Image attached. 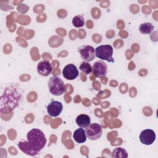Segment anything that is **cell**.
<instances>
[{
    "label": "cell",
    "mask_w": 158,
    "mask_h": 158,
    "mask_svg": "<svg viewBox=\"0 0 158 158\" xmlns=\"http://www.w3.org/2000/svg\"><path fill=\"white\" fill-rule=\"evenodd\" d=\"M154 29V25L150 22H146L140 24L139 27V31L144 35H149L151 33Z\"/></svg>",
    "instance_id": "obj_15"
},
{
    "label": "cell",
    "mask_w": 158,
    "mask_h": 158,
    "mask_svg": "<svg viewBox=\"0 0 158 158\" xmlns=\"http://www.w3.org/2000/svg\"><path fill=\"white\" fill-rule=\"evenodd\" d=\"M52 71V64L48 60H40L37 65V72L41 76L47 77L51 73Z\"/></svg>",
    "instance_id": "obj_11"
},
{
    "label": "cell",
    "mask_w": 158,
    "mask_h": 158,
    "mask_svg": "<svg viewBox=\"0 0 158 158\" xmlns=\"http://www.w3.org/2000/svg\"><path fill=\"white\" fill-rule=\"evenodd\" d=\"M112 158H127L128 157L127 151L123 148H116L112 152Z\"/></svg>",
    "instance_id": "obj_16"
},
{
    "label": "cell",
    "mask_w": 158,
    "mask_h": 158,
    "mask_svg": "<svg viewBox=\"0 0 158 158\" xmlns=\"http://www.w3.org/2000/svg\"><path fill=\"white\" fill-rule=\"evenodd\" d=\"M72 24L77 28L83 27L85 25L84 17L81 15H75L72 19Z\"/></svg>",
    "instance_id": "obj_18"
},
{
    "label": "cell",
    "mask_w": 158,
    "mask_h": 158,
    "mask_svg": "<svg viewBox=\"0 0 158 158\" xmlns=\"http://www.w3.org/2000/svg\"><path fill=\"white\" fill-rule=\"evenodd\" d=\"M86 138L90 140H96L101 138L102 134V127L97 123H90L85 128Z\"/></svg>",
    "instance_id": "obj_5"
},
{
    "label": "cell",
    "mask_w": 158,
    "mask_h": 158,
    "mask_svg": "<svg viewBox=\"0 0 158 158\" xmlns=\"http://www.w3.org/2000/svg\"><path fill=\"white\" fill-rule=\"evenodd\" d=\"M78 52L81 58L85 62H91L96 57L95 49L90 45H83L80 46L78 48Z\"/></svg>",
    "instance_id": "obj_6"
},
{
    "label": "cell",
    "mask_w": 158,
    "mask_h": 158,
    "mask_svg": "<svg viewBox=\"0 0 158 158\" xmlns=\"http://www.w3.org/2000/svg\"><path fill=\"white\" fill-rule=\"evenodd\" d=\"M27 141L38 151L43 149L46 143L44 133L38 128H33L27 135Z\"/></svg>",
    "instance_id": "obj_2"
},
{
    "label": "cell",
    "mask_w": 158,
    "mask_h": 158,
    "mask_svg": "<svg viewBox=\"0 0 158 158\" xmlns=\"http://www.w3.org/2000/svg\"><path fill=\"white\" fill-rule=\"evenodd\" d=\"M75 122L80 128H86L91 123V119L89 116L86 114H80L77 117Z\"/></svg>",
    "instance_id": "obj_13"
},
{
    "label": "cell",
    "mask_w": 158,
    "mask_h": 158,
    "mask_svg": "<svg viewBox=\"0 0 158 158\" xmlns=\"http://www.w3.org/2000/svg\"><path fill=\"white\" fill-rule=\"evenodd\" d=\"M79 69L85 75H89L92 72V66L87 62H83L79 67Z\"/></svg>",
    "instance_id": "obj_17"
},
{
    "label": "cell",
    "mask_w": 158,
    "mask_h": 158,
    "mask_svg": "<svg viewBox=\"0 0 158 158\" xmlns=\"http://www.w3.org/2000/svg\"><path fill=\"white\" fill-rule=\"evenodd\" d=\"M139 140L145 145H151L156 140V133L151 129L143 130L139 135Z\"/></svg>",
    "instance_id": "obj_8"
},
{
    "label": "cell",
    "mask_w": 158,
    "mask_h": 158,
    "mask_svg": "<svg viewBox=\"0 0 158 158\" xmlns=\"http://www.w3.org/2000/svg\"><path fill=\"white\" fill-rule=\"evenodd\" d=\"M73 138L78 143H83L86 140L85 130L83 128H80L75 130L73 134Z\"/></svg>",
    "instance_id": "obj_14"
},
{
    "label": "cell",
    "mask_w": 158,
    "mask_h": 158,
    "mask_svg": "<svg viewBox=\"0 0 158 158\" xmlns=\"http://www.w3.org/2000/svg\"><path fill=\"white\" fill-rule=\"evenodd\" d=\"M113 48L109 44H104L98 46L95 49L96 57L103 60H107L109 62H114L112 57Z\"/></svg>",
    "instance_id": "obj_4"
},
{
    "label": "cell",
    "mask_w": 158,
    "mask_h": 158,
    "mask_svg": "<svg viewBox=\"0 0 158 158\" xmlns=\"http://www.w3.org/2000/svg\"><path fill=\"white\" fill-rule=\"evenodd\" d=\"M62 75L65 79L73 80L78 76L79 72L77 67L74 64H69L65 65L63 69Z\"/></svg>",
    "instance_id": "obj_9"
},
{
    "label": "cell",
    "mask_w": 158,
    "mask_h": 158,
    "mask_svg": "<svg viewBox=\"0 0 158 158\" xmlns=\"http://www.w3.org/2000/svg\"><path fill=\"white\" fill-rule=\"evenodd\" d=\"M48 85L49 92L54 96H60L65 91V85L61 78L57 76L51 77L48 81Z\"/></svg>",
    "instance_id": "obj_3"
},
{
    "label": "cell",
    "mask_w": 158,
    "mask_h": 158,
    "mask_svg": "<svg viewBox=\"0 0 158 158\" xmlns=\"http://www.w3.org/2000/svg\"><path fill=\"white\" fill-rule=\"evenodd\" d=\"M107 65L102 60L95 62L92 67V72L98 78L105 77L107 73Z\"/></svg>",
    "instance_id": "obj_7"
},
{
    "label": "cell",
    "mask_w": 158,
    "mask_h": 158,
    "mask_svg": "<svg viewBox=\"0 0 158 158\" xmlns=\"http://www.w3.org/2000/svg\"><path fill=\"white\" fill-rule=\"evenodd\" d=\"M63 105L62 102L57 101H52L47 106L48 114L52 117H56L62 112Z\"/></svg>",
    "instance_id": "obj_10"
},
{
    "label": "cell",
    "mask_w": 158,
    "mask_h": 158,
    "mask_svg": "<svg viewBox=\"0 0 158 158\" xmlns=\"http://www.w3.org/2000/svg\"><path fill=\"white\" fill-rule=\"evenodd\" d=\"M22 98V94L14 86H8L1 98V107H7L9 110H13L18 105Z\"/></svg>",
    "instance_id": "obj_1"
},
{
    "label": "cell",
    "mask_w": 158,
    "mask_h": 158,
    "mask_svg": "<svg viewBox=\"0 0 158 158\" xmlns=\"http://www.w3.org/2000/svg\"><path fill=\"white\" fill-rule=\"evenodd\" d=\"M19 149L25 154L35 156L38 154V151L28 141H20L17 144Z\"/></svg>",
    "instance_id": "obj_12"
}]
</instances>
